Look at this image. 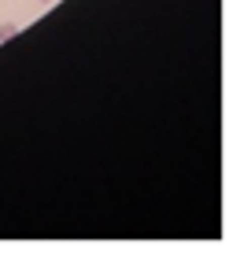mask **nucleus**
Listing matches in <instances>:
<instances>
[{
  "label": "nucleus",
  "instance_id": "nucleus-1",
  "mask_svg": "<svg viewBox=\"0 0 240 258\" xmlns=\"http://www.w3.org/2000/svg\"><path fill=\"white\" fill-rule=\"evenodd\" d=\"M11 33H15V26H11V22H4V26H0V41H8Z\"/></svg>",
  "mask_w": 240,
  "mask_h": 258
},
{
  "label": "nucleus",
  "instance_id": "nucleus-2",
  "mask_svg": "<svg viewBox=\"0 0 240 258\" xmlns=\"http://www.w3.org/2000/svg\"><path fill=\"white\" fill-rule=\"evenodd\" d=\"M41 4H48V0H41Z\"/></svg>",
  "mask_w": 240,
  "mask_h": 258
}]
</instances>
